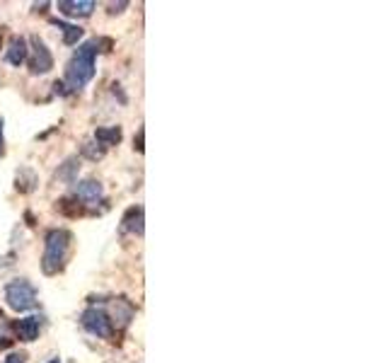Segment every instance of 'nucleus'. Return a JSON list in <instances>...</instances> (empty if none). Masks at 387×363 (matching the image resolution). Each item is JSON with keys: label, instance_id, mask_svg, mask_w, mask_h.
<instances>
[{"label": "nucleus", "instance_id": "0eeeda50", "mask_svg": "<svg viewBox=\"0 0 387 363\" xmlns=\"http://www.w3.org/2000/svg\"><path fill=\"white\" fill-rule=\"evenodd\" d=\"M95 8L97 3L93 0H61L58 3V13L65 17H90Z\"/></svg>", "mask_w": 387, "mask_h": 363}, {"label": "nucleus", "instance_id": "9d476101", "mask_svg": "<svg viewBox=\"0 0 387 363\" xmlns=\"http://www.w3.org/2000/svg\"><path fill=\"white\" fill-rule=\"evenodd\" d=\"M121 230L143 238V206H131L121 218Z\"/></svg>", "mask_w": 387, "mask_h": 363}, {"label": "nucleus", "instance_id": "dca6fc26", "mask_svg": "<svg viewBox=\"0 0 387 363\" xmlns=\"http://www.w3.org/2000/svg\"><path fill=\"white\" fill-rule=\"evenodd\" d=\"M83 155L88 157V160H102L104 157V153H106V148H102L100 143L97 141H88V143H83Z\"/></svg>", "mask_w": 387, "mask_h": 363}, {"label": "nucleus", "instance_id": "6ab92c4d", "mask_svg": "<svg viewBox=\"0 0 387 363\" xmlns=\"http://www.w3.org/2000/svg\"><path fill=\"white\" fill-rule=\"evenodd\" d=\"M134 148H136V150H139V153H143V129L139 131V138H136V141H134Z\"/></svg>", "mask_w": 387, "mask_h": 363}, {"label": "nucleus", "instance_id": "4468645a", "mask_svg": "<svg viewBox=\"0 0 387 363\" xmlns=\"http://www.w3.org/2000/svg\"><path fill=\"white\" fill-rule=\"evenodd\" d=\"M51 24H56V27L63 32V44L65 46L78 44V39L83 37V29H80L78 24H65V22H61V20H51Z\"/></svg>", "mask_w": 387, "mask_h": 363}, {"label": "nucleus", "instance_id": "f8f14e48", "mask_svg": "<svg viewBox=\"0 0 387 363\" xmlns=\"http://www.w3.org/2000/svg\"><path fill=\"white\" fill-rule=\"evenodd\" d=\"M121 126H102V129L95 131V141L100 143L102 148H111L116 143H121Z\"/></svg>", "mask_w": 387, "mask_h": 363}, {"label": "nucleus", "instance_id": "f03ea898", "mask_svg": "<svg viewBox=\"0 0 387 363\" xmlns=\"http://www.w3.org/2000/svg\"><path fill=\"white\" fill-rule=\"evenodd\" d=\"M70 245H73V235L63 228H54L47 233L44 240V257H42V272L47 276H54L63 272L65 262H68Z\"/></svg>", "mask_w": 387, "mask_h": 363}, {"label": "nucleus", "instance_id": "a211bd4d", "mask_svg": "<svg viewBox=\"0 0 387 363\" xmlns=\"http://www.w3.org/2000/svg\"><path fill=\"white\" fill-rule=\"evenodd\" d=\"M3 153H5V121L0 116V157H3Z\"/></svg>", "mask_w": 387, "mask_h": 363}, {"label": "nucleus", "instance_id": "39448f33", "mask_svg": "<svg viewBox=\"0 0 387 363\" xmlns=\"http://www.w3.org/2000/svg\"><path fill=\"white\" fill-rule=\"evenodd\" d=\"M80 325L88 334L97 337V339H109L114 334V325H111V318L100 308H88L80 315Z\"/></svg>", "mask_w": 387, "mask_h": 363}, {"label": "nucleus", "instance_id": "f257e3e1", "mask_svg": "<svg viewBox=\"0 0 387 363\" xmlns=\"http://www.w3.org/2000/svg\"><path fill=\"white\" fill-rule=\"evenodd\" d=\"M95 59H97V44L85 42L75 49V54L70 56L68 65H65V78L63 85L68 90L65 92H80L90 80L95 78Z\"/></svg>", "mask_w": 387, "mask_h": 363}, {"label": "nucleus", "instance_id": "423d86ee", "mask_svg": "<svg viewBox=\"0 0 387 363\" xmlns=\"http://www.w3.org/2000/svg\"><path fill=\"white\" fill-rule=\"evenodd\" d=\"M73 199L78 203H83V206H95L97 201H102V199H104V187H102V182H97V180L75 182Z\"/></svg>", "mask_w": 387, "mask_h": 363}, {"label": "nucleus", "instance_id": "aec40b11", "mask_svg": "<svg viewBox=\"0 0 387 363\" xmlns=\"http://www.w3.org/2000/svg\"><path fill=\"white\" fill-rule=\"evenodd\" d=\"M49 363H61V359H58V356H56V359H51Z\"/></svg>", "mask_w": 387, "mask_h": 363}, {"label": "nucleus", "instance_id": "7ed1b4c3", "mask_svg": "<svg viewBox=\"0 0 387 363\" xmlns=\"http://www.w3.org/2000/svg\"><path fill=\"white\" fill-rule=\"evenodd\" d=\"M5 303L15 313H27V310L37 308V288L27 279H13L5 286Z\"/></svg>", "mask_w": 387, "mask_h": 363}, {"label": "nucleus", "instance_id": "ddd939ff", "mask_svg": "<svg viewBox=\"0 0 387 363\" xmlns=\"http://www.w3.org/2000/svg\"><path fill=\"white\" fill-rule=\"evenodd\" d=\"M78 172H80V160H78V157H65V162L58 167L56 177H58L61 182L75 184V182H78Z\"/></svg>", "mask_w": 387, "mask_h": 363}, {"label": "nucleus", "instance_id": "1a4fd4ad", "mask_svg": "<svg viewBox=\"0 0 387 363\" xmlns=\"http://www.w3.org/2000/svg\"><path fill=\"white\" fill-rule=\"evenodd\" d=\"M42 318L39 315H29V318H22L15 322V332H17V337L22 341H34L39 337V332H42Z\"/></svg>", "mask_w": 387, "mask_h": 363}, {"label": "nucleus", "instance_id": "20e7f679", "mask_svg": "<svg viewBox=\"0 0 387 363\" xmlns=\"http://www.w3.org/2000/svg\"><path fill=\"white\" fill-rule=\"evenodd\" d=\"M29 56H27V63H29V73L32 75H47L51 68H54V54L49 51L47 42L42 37H32L29 39Z\"/></svg>", "mask_w": 387, "mask_h": 363}, {"label": "nucleus", "instance_id": "9b49d317", "mask_svg": "<svg viewBox=\"0 0 387 363\" xmlns=\"http://www.w3.org/2000/svg\"><path fill=\"white\" fill-rule=\"evenodd\" d=\"M131 320H134V305H131L126 298H116V303H114V320H111V325L119 327V330H124V327H129Z\"/></svg>", "mask_w": 387, "mask_h": 363}, {"label": "nucleus", "instance_id": "2eb2a0df", "mask_svg": "<svg viewBox=\"0 0 387 363\" xmlns=\"http://www.w3.org/2000/svg\"><path fill=\"white\" fill-rule=\"evenodd\" d=\"M34 187H37V175H34L32 170H27V167H22V170L17 172V192L29 194V192H34Z\"/></svg>", "mask_w": 387, "mask_h": 363}, {"label": "nucleus", "instance_id": "6e6552de", "mask_svg": "<svg viewBox=\"0 0 387 363\" xmlns=\"http://www.w3.org/2000/svg\"><path fill=\"white\" fill-rule=\"evenodd\" d=\"M29 56V44L24 37H13L8 44V51H5V61H8L10 65H15V68H19V65L27 61Z\"/></svg>", "mask_w": 387, "mask_h": 363}, {"label": "nucleus", "instance_id": "f3484780", "mask_svg": "<svg viewBox=\"0 0 387 363\" xmlns=\"http://www.w3.org/2000/svg\"><path fill=\"white\" fill-rule=\"evenodd\" d=\"M5 363H27V354L24 351H13V354H8Z\"/></svg>", "mask_w": 387, "mask_h": 363}, {"label": "nucleus", "instance_id": "412c9836", "mask_svg": "<svg viewBox=\"0 0 387 363\" xmlns=\"http://www.w3.org/2000/svg\"><path fill=\"white\" fill-rule=\"evenodd\" d=\"M0 44H3V29H0Z\"/></svg>", "mask_w": 387, "mask_h": 363}]
</instances>
